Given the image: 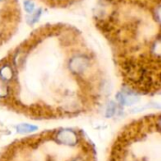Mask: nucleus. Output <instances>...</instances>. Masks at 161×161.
I'll return each instance as SVG.
<instances>
[{"label": "nucleus", "instance_id": "2", "mask_svg": "<svg viewBox=\"0 0 161 161\" xmlns=\"http://www.w3.org/2000/svg\"><path fill=\"white\" fill-rule=\"evenodd\" d=\"M93 18L125 85L142 94L159 92L160 0H98Z\"/></svg>", "mask_w": 161, "mask_h": 161}, {"label": "nucleus", "instance_id": "3", "mask_svg": "<svg viewBox=\"0 0 161 161\" xmlns=\"http://www.w3.org/2000/svg\"><path fill=\"white\" fill-rule=\"evenodd\" d=\"M0 161H95V153L82 131L57 128L16 141Z\"/></svg>", "mask_w": 161, "mask_h": 161}, {"label": "nucleus", "instance_id": "5", "mask_svg": "<svg viewBox=\"0 0 161 161\" xmlns=\"http://www.w3.org/2000/svg\"><path fill=\"white\" fill-rule=\"evenodd\" d=\"M21 15L18 0H0V47L16 33L21 22Z\"/></svg>", "mask_w": 161, "mask_h": 161}, {"label": "nucleus", "instance_id": "1", "mask_svg": "<svg viewBox=\"0 0 161 161\" xmlns=\"http://www.w3.org/2000/svg\"><path fill=\"white\" fill-rule=\"evenodd\" d=\"M108 94L105 67L75 27H38L0 59V105L34 119L71 118L98 108Z\"/></svg>", "mask_w": 161, "mask_h": 161}, {"label": "nucleus", "instance_id": "4", "mask_svg": "<svg viewBox=\"0 0 161 161\" xmlns=\"http://www.w3.org/2000/svg\"><path fill=\"white\" fill-rule=\"evenodd\" d=\"M160 115L144 116L127 125L112 146L109 161H160Z\"/></svg>", "mask_w": 161, "mask_h": 161}, {"label": "nucleus", "instance_id": "6", "mask_svg": "<svg viewBox=\"0 0 161 161\" xmlns=\"http://www.w3.org/2000/svg\"><path fill=\"white\" fill-rule=\"evenodd\" d=\"M38 1L54 8H63L71 7L81 0H38Z\"/></svg>", "mask_w": 161, "mask_h": 161}]
</instances>
